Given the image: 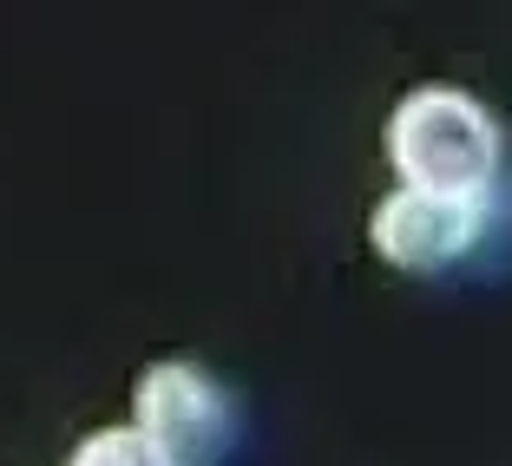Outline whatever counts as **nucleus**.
<instances>
[{"mask_svg":"<svg viewBox=\"0 0 512 466\" xmlns=\"http://www.w3.org/2000/svg\"><path fill=\"white\" fill-rule=\"evenodd\" d=\"M486 197H440V191H388L368 217V237L394 270H447L480 243Z\"/></svg>","mask_w":512,"mask_h":466,"instance_id":"nucleus-3","label":"nucleus"},{"mask_svg":"<svg viewBox=\"0 0 512 466\" xmlns=\"http://www.w3.org/2000/svg\"><path fill=\"white\" fill-rule=\"evenodd\" d=\"M388 165L407 191L486 197L499 171V125L460 86H414L388 112Z\"/></svg>","mask_w":512,"mask_h":466,"instance_id":"nucleus-1","label":"nucleus"},{"mask_svg":"<svg viewBox=\"0 0 512 466\" xmlns=\"http://www.w3.org/2000/svg\"><path fill=\"white\" fill-rule=\"evenodd\" d=\"M66 466H171V460L138 427H99V434H86L66 453Z\"/></svg>","mask_w":512,"mask_h":466,"instance_id":"nucleus-4","label":"nucleus"},{"mask_svg":"<svg viewBox=\"0 0 512 466\" xmlns=\"http://www.w3.org/2000/svg\"><path fill=\"white\" fill-rule=\"evenodd\" d=\"M132 414H138L132 427L171 466H211L230 447V427H237L230 394L197 361H151L132 388Z\"/></svg>","mask_w":512,"mask_h":466,"instance_id":"nucleus-2","label":"nucleus"}]
</instances>
